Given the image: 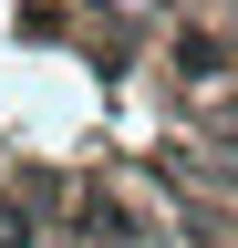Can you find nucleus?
Masks as SVG:
<instances>
[{
  "label": "nucleus",
  "mask_w": 238,
  "mask_h": 248,
  "mask_svg": "<svg viewBox=\"0 0 238 248\" xmlns=\"http://www.w3.org/2000/svg\"><path fill=\"white\" fill-rule=\"evenodd\" d=\"M52 197H63L52 176H21V186H0V248H42V238H52V228H42V217H52Z\"/></svg>",
  "instance_id": "nucleus-1"
}]
</instances>
